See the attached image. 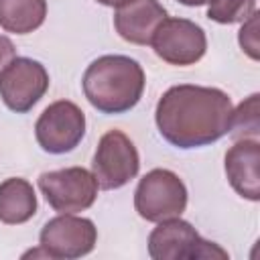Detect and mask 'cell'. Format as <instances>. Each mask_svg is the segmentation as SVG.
Segmentation results:
<instances>
[{"mask_svg": "<svg viewBox=\"0 0 260 260\" xmlns=\"http://www.w3.org/2000/svg\"><path fill=\"white\" fill-rule=\"evenodd\" d=\"M39 146L51 154L71 152L85 136V114L69 100L53 102L35 124Z\"/></svg>", "mask_w": 260, "mask_h": 260, "instance_id": "obj_7", "label": "cell"}, {"mask_svg": "<svg viewBox=\"0 0 260 260\" xmlns=\"http://www.w3.org/2000/svg\"><path fill=\"white\" fill-rule=\"evenodd\" d=\"M158 59L169 65H195L207 51L205 30L187 18H165L150 41Z\"/></svg>", "mask_w": 260, "mask_h": 260, "instance_id": "obj_9", "label": "cell"}, {"mask_svg": "<svg viewBox=\"0 0 260 260\" xmlns=\"http://www.w3.org/2000/svg\"><path fill=\"white\" fill-rule=\"evenodd\" d=\"M95 2H100V4H104V6L118 8V6H122V4H126V2H130V0H95Z\"/></svg>", "mask_w": 260, "mask_h": 260, "instance_id": "obj_20", "label": "cell"}, {"mask_svg": "<svg viewBox=\"0 0 260 260\" xmlns=\"http://www.w3.org/2000/svg\"><path fill=\"white\" fill-rule=\"evenodd\" d=\"M49 73L43 63L30 57H16L0 75V98L16 114H26L47 93Z\"/></svg>", "mask_w": 260, "mask_h": 260, "instance_id": "obj_10", "label": "cell"}, {"mask_svg": "<svg viewBox=\"0 0 260 260\" xmlns=\"http://www.w3.org/2000/svg\"><path fill=\"white\" fill-rule=\"evenodd\" d=\"M258 12H254L248 20H244V26L240 28V35H238V41H240V47L242 51L258 61V47H260V41H258Z\"/></svg>", "mask_w": 260, "mask_h": 260, "instance_id": "obj_17", "label": "cell"}, {"mask_svg": "<svg viewBox=\"0 0 260 260\" xmlns=\"http://www.w3.org/2000/svg\"><path fill=\"white\" fill-rule=\"evenodd\" d=\"M144 71L136 59L126 55H102L83 73L81 87L87 102L102 114H124L132 110L144 91Z\"/></svg>", "mask_w": 260, "mask_h": 260, "instance_id": "obj_2", "label": "cell"}, {"mask_svg": "<svg viewBox=\"0 0 260 260\" xmlns=\"http://www.w3.org/2000/svg\"><path fill=\"white\" fill-rule=\"evenodd\" d=\"M140 171V156L134 142L122 130H108L93 152L91 173L106 191L120 189Z\"/></svg>", "mask_w": 260, "mask_h": 260, "instance_id": "obj_5", "label": "cell"}, {"mask_svg": "<svg viewBox=\"0 0 260 260\" xmlns=\"http://www.w3.org/2000/svg\"><path fill=\"white\" fill-rule=\"evenodd\" d=\"M187 207V187L177 173L169 169L148 171L136 191H134V209L146 221H162L171 217H181Z\"/></svg>", "mask_w": 260, "mask_h": 260, "instance_id": "obj_4", "label": "cell"}, {"mask_svg": "<svg viewBox=\"0 0 260 260\" xmlns=\"http://www.w3.org/2000/svg\"><path fill=\"white\" fill-rule=\"evenodd\" d=\"M98 242V228L87 217L61 213L49 219L39 236V246L47 258L73 260L87 256Z\"/></svg>", "mask_w": 260, "mask_h": 260, "instance_id": "obj_8", "label": "cell"}, {"mask_svg": "<svg viewBox=\"0 0 260 260\" xmlns=\"http://www.w3.org/2000/svg\"><path fill=\"white\" fill-rule=\"evenodd\" d=\"M232 100L219 87L173 85L154 110V122L160 136L177 148L207 146L230 132Z\"/></svg>", "mask_w": 260, "mask_h": 260, "instance_id": "obj_1", "label": "cell"}, {"mask_svg": "<svg viewBox=\"0 0 260 260\" xmlns=\"http://www.w3.org/2000/svg\"><path fill=\"white\" fill-rule=\"evenodd\" d=\"M16 59V49H14V43L8 39V37H4V35H0V75L8 69V65L12 63Z\"/></svg>", "mask_w": 260, "mask_h": 260, "instance_id": "obj_18", "label": "cell"}, {"mask_svg": "<svg viewBox=\"0 0 260 260\" xmlns=\"http://www.w3.org/2000/svg\"><path fill=\"white\" fill-rule=\"evenodd\" d=\"M258 93H252L246 98L234 112H232V122H230V132L236 140L242 138H258L260 132V122H258Z\"/></svg>", "mask_w": 260, "mask_h": 260, "instance_id": "obj_15", "label": "cell"}, {"mask_svg": "<svg viewBox=\"0 0 260 260\" xmlns=\"http://www.w3.org/2000/svg\"><path fill=\"white\" fill-rule=\"evenodd\" d=\"M39 189L55 211L79 213L93 205L100 185L91 171L83 167H67L43 173L39 177Z\"/></svg>", "mask_w": 260, "mask_h": 260, "instance_id": "obj_6", "label": "cell"}, {"mask_svg": "<svg viewBox=\"0 0 260 260\" xmlns=\"http://www.w3.org/2000/svg\"><path fill=\"white\" fill-rule=\"evenodd\" d=\"M47 16V0H0V26L6 32L28 35Z\"/></svg>", "mask_w": 260, "mask_h": 260, "instance_id": "obj_14", "label": "cell"}, {"mask_svg": "<svg viewBox=\"0 0 260 260\" xmlns=\"http://www.w3.org/2000/svg\"><path fill=\"white\" fill-rule=\"evenodd\" d=\"M37 213V195L26 179L10 177L0 183V221L18 225Z\"/></svg>", "mask_w": 260, "mask_h": 260, "instance_id": "obj_13", "label": "cell"}, {"mask_svg": "<svg viewBox=\"0 0 260 260\" xmlns=\"http://www.w3.org/2000/svg\"><path fill=\"white\" fill-rule=\"evenodd\" d=\"M256 12V0H213L207 8V18L219 24L244 22Z\"/></svg>", "mask_w": 260, "mask_h": 260, "instance_id": "obj_16", "label": "cell"}, {"mask_svg": "<svg viewBox=\"0 0 260 260\" xmlns=\"http://www.w3.org/2000/svg\"><path fill=\"white\" fill-rule=\"evenodd\" d=\"M148 254L152 260H225L228 252L215 242L203 240L197 230L181 219L158 221L148 236Z\"/></svg>", "mask_w": 260, "mask_h": 260, "instance_id": "obj_3", "label": "cell"}, {"mask_svg": "<svg viewBox=\"0 0 260 260\" xmlns=\"http://www.w3.org/2000/svg\"><path fill=\"white\" fill-rule=\"evenodd\" d=\"M177 2H181L185 6H203V4H211L213 0H177Z\"/></svg>", "mask_w": 260, "mask_h": 260, "instance_id": "obj_19", "label": "cell"}, {"mask_svg": "<svg viewBox=\"0 0 260 260\" xmlns=\"http://www.w3.org/2000/svg\"><path fill=\"white\" fill-rule=\"evenodd\" d=\"M167 18V10L158 0H130L116 8V32L132 45H150L154 30Z\"/></svg>", "mask_w": 260, "mask_h": 260, "instance_id": "obj_12", "label": "cell"}, {"mask_svg": "<svg viewBox=\"0 0 260 260\" xmlns=\"http://www.w3.org/2000/svg\"><path fill=\"white\" fill-rule=\"evenodd\" d=\"M225 175L232 189L250 201L260 199V142L242 138L225 152Z\"/></svg>", "mask_w": 260, "mask_h": 260, "instance_id": "obj_11", "label": "cell"}]
</instances>
